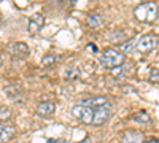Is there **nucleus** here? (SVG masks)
Instances as JSON below:
<instances>
[{
    "label": "nucleus",
    "instance_id": "f257e3e1",
    "mask_svg": "<svg viewBox=\"0 0 159 143\" xmlns=\"http://www.w3.org/2000/svg\"><path fill=\"white\" fill-rule=\"evenodd\" d=\"M135 19L140 22H153L157 16V5L154 2H147V3H140L134 10Z\"/></svg>",
    "mask_w": 159,
    "mask_h": 143
},
{
    "label": "nucleus",
    "instance_id": "f03ea898",
    "mask_svg": "<svg viewBox=\"0 0 159 143\" xmlns=\"http://www.w3.org/2000/svg\"><path fill=\"white\" fill-rule=\"evenodd\" d=\"M100 64L105 69H115L118 65H121V64H124V54L119 53V51L115 49V48H108L102 53Z\"/></svg>",
    "mask_w": 159,
    "mask_h": 143
},
{
    "label": "nucleus",
    "instance_id": "7ed1b4c3",
    "mask_svg": "<svg viewBox=\"0 0 159 143\" xmlns=\"http://www.w3.org/2000/svg\"><path fill=\"white\" fill-rule=\"evenodd\" d=\"M72 114L78 121H81L84 124H92V119H94V110L81 105V103H78V105H75L72 108Z\"/></svg>",
    "mask_w": 159,
    "mask_h": 143
},
{
    "label": "nucleus",
    "instance_id": "20e7f679",
    "mask_svg": "<svg viewBox=\"0 0 159 143\" xmlns=\"http://www.w3.org/2000/svg\"><path fill=\"white\" fill-rule=\"evenodd\" d=\"M156 46H157V38L154 35H143V37H139L135 51H139L142 54H148Z\"/></svg>",
    "mask_w": 159,
    "mask_h": 143
},
{
    "label": "nucleus",
    "instance_id": "39448f33",
    "mask_svg": "<svg viewBox=\"0 0 159 143\" xmlns=\"http://www.w3.org/2000/svg\"><path fill=\"white\" fill-rule=\"evenodd\" d=\"M7 53L10 56H13V57H16V59H25L29 56L30 49H29L27 45L22 43V42H15V43H10L7 46Z\"/></svg>",
    "mask_w": 159,
    "mask_h": 143
},
{
    "label": "nucleus",
    "instance_id": "423d86ee",
    "mask_svg": "<svg viewBox=\"0 0 159 143\" xmlns=\"http://www.w3.org/2000/svg\"><path fill=\"white\" fill-rule=\"evenodd\" d=\"M111 103H108L107 107H100V108H96L94 110V119H92V124L94 126H102L105 124L108 119H110V116H111Z\"/></svg>",
    "mask_w": 159,
    "mask_h": 143
},
{
    "label": "nucleus",
    "instance_id": "0eeeda50",
    "mask_svg": "<svg viewBox=\"0 0 159 143\" xmlns=\"http://www.w3.org/2000/svg\"><path fill=\"white\" fill-rule=\"evenodd\" d=\"M43 25H45V16L40 15V13H35V15H32L30 19H29L27 30H29L30 35H35V34H38L40 30L43 29Z\"/></svg>",
    "mask_w": 159,
    "mask_h": 143
},
{
    "label": "nucleus",
    "instance_id": "6e6552de",
    "mask_svg": "<svg viewBox=\"0 0 159 143\" xmlns=\"http://www.w3.org/2000/svg\"><path fill=\"white\" fill-rule=\"evenodd\" d=\"M56 111V105L52 102H40L37 107V114L42 118H49V116Z\"/></svg>",
    "mask_w": 159,
    "mask_h": 143
},
{
    "label": "nucleus",
    "instance_id": "1a4fd4ad",
    "mask_svg": "<svg viewBox=\"0 0 159 143\" xmlns=\"http://www.w3.org/2000/svg\"><path fill=\"white\" fill-rule=\"evenodd\" d=\"M123 143H145V135L140 131H127L123 135Z\"/></svg>",
    "mask_w": 159,
    "mask_h": 143
},
{
    "label": "nucleus",
    "instance_id": "9d476101",
    "mask_svg": "<svg viewBox=\"0 0 159 143\" xmlns=\"http://www.w3.org/2000/svg\"><path fill=\"white\" fill-rule=\"evenodd\" d=\"M108 103H110V102L105 99V97H91V99H88V100H83L81 105L96 110V108H100V107H107Z\"/></svg>",
    "mask_w": 159,
    "mask_h": 143
},
{
    "label": "nucleus",
    "instance_id": "9b49d317",
    "mask_svg": "<svg viewBox=\"0 0 159 143\" xmlns=\"http://www.w3.org/2000/svg\"><path fill=\"white\" fill-rule=\"evenodd\" d=\"M88 24H89L91 29H99L103 25V16L99 15V13H92L88 18Z\"/></svg>",
    "mask_w": 159,
    "mask_h": 143
},
{
    "label": "nucleus",
    "instance_id": "f8f14e48",
    "mask_svg": "<svg viewBox=\"0 0 159 143\" xmlns=\"http://www.w3.org/2000/svg\"><path fill=\"white\" fill-rule=\"evenodd\" d=\"M13 134H15V129H13L11 126H3V124H0V143H7Z\"/></svg>",
    "mask_w": 159,
    "mask_h": 143
},
{
    "label": "nucleus",
    "instance_id": "ddd939ff",
    "mask_svg": "<svg viewBox=\"0 0 159 143\" xmlns=\"http://www.w3.org/2000/svg\"><path fill=\"white\" fill-rule=\"evenodd\" d=\"M130 70V64H121L115 69H111V75L116 78V80H121V78Z\"/></svg>",
    "mask_w": 159,
    "mask_h": 143
},
{
    "label": "nucleus",
    "instance_id": "4468645a",
    "mask_svg": "<svg viewBox=\"0 0 159 143\" xmlns=\"http://www.w3.org/2000/svg\"><path fill=\"white\" fill-rule=\"evenodd\" d=\"M132 119H134L135 123H140V124H150L151 123V118L148 116V113H145V111L135 113L134 116H132Z\"/></svg>",
    "mask_w": 159,
    "mask_h": 143
},
{
    "label": "nucleus",
    "instance_id": "2eb2a0df",
    "mask_svg": "<svg viewBox=\"0 0 159 143\" xmlns=\"http://www.w3.org/2000/svg\"><path fill=\"white\" fill-rule=\"evenodd\" d=\"M137 42H139V38H130V40H127L126 43L121 45V51L123 53H132L137 46Z\"/></svg>",
    "mask_w": 159,
    "mask_h": 143
},
{
    "label": "nucleus",
    "instance_id": "dca6fc26",
    "mask_svg": "<svg viewBox=\"0 0 159 143\" xmlns=\"http://www.w3.org/2000/svg\"><path fill=\"white\" fill-rule=\"evenodd\" d=\"M5 94H7L10 99H16L18 96L22 94V91H21L19 86H7V87H5Z\"/></svg>",
    "mask_w": 159,
    "mask_h": 143
},
{
    "label": "nucleus",
    "instance_id": "f3484780",
    "mask_svg": "<svg viewBox=\"0 0 159 143\" xmlns=\"http://www.w3.org/2000/svg\"><path fill=\"white\" fill-rule=\"evenodd\" d=\"M59 60V56H56L54 53H49L46 54L43 59H42V65L43 67H48V65H54V64Z\"/></svg>",
    "mask_w": 159,
    "mask_h": 143
},
{
    "label": "nucleus",
    "instance_id": "a211bd4d",
    "mask_svg": "<svg viewBox=\"0 0 159 143\" xmlns=\"http://www.w3.org/2000/svg\"><path fill=\"white\" fill-rule=\"evenodd\" d=\"M78 73H80V70H78V67H75V65H69L67 69L64 70V76L67 78V80H73V78L78 76Z\"/></svg>",
    "mask_w": 159,
    "mask_h": 143
},
{
    "label": "nucleus",
    "instance_id": "6ab92c4d",
    "mask_svg": "<svg viewBox=\"0 0 159 143\" xmlns=\"http://www.w3.org/2000/svg\"><path fill=\"white\" fill-rule=\"evenodd\" d=\"M150 80L154 83H159V69H151L150 72Z\"/></svg>",
    "mask_w": 159,
    "mask_h": 143
},
{
    "label": "nucleus",
    "instance_id": "aec40b11",
    "mask_svg": "<svg viewBox=\"0 0 159 143\" xmlns=\"http://www.w3.org/2000/svg\"><path fill=\"white\" fill-rule=\"evenodd\" d=\"M10 116H11V113H10L8 108L0 110V121H7V119H10Z\"/></svg>",
    "mask_w": 159,
    "mask_h": 143
},
{
    "label": "nucleus",
    "instance_id": "412c9836",
    "mask_svg": "<svg viewBox=\"0 0 159 143\" xmlns=\"http://www.w3.org/2000/svg\"><path fill=\"white\" fill-rule=\"evenodd\" d=\"M145 143H159L157 138H148V140H145Z\"/></svg>",
    "mask_w": 159,
    "mask_h": 143
},
{
    "label": "nucleus",
    "instance_id": "4be33fe9",
    "mask_svg": "<svg viewBox=\"0 0 159 143\" xmlns=\"http://www.w3.org/2000/svg\"><path fill=\"white\" fill-rule=\"evenodd\" d=\"M76 143H92V140H91L89 137H86V138H83L81 141H76Z\"/></svg>",
    "mask_w": 159,
    "mask_h": 143
},
{
    "label": "nucleus",
    "instance_id": "5701e85b",
    "mask_svg": "<svg viewBox=\"0 0 159 143\" xmlns=\"http://www.w3.org/2000/svg\"><path fill=\"white\" fill-rule=\"evenodd\" d=\"M48 143H62L61 140H48Z\"/></svg>",
    "mask_w": 159,
    "mask_h": 143
},
{
    "label": "nucleus",
    "instance_id": "b1692460",
    "mask_svg": "<svg viewBox=\"0 0 159 143\" xmlns=\"http://www.w3.org/2000/svg\"><path fill=\"white\" fill-rule=\"evenodd\" d=\"M2 64H3V60H2V57H0V69H2Z\"/></svg>",
    "mask_w": 159,
    "mask_h": 143
},
{
    "label": "nucleus",
    "instance_id": "393cba45",
    "mask_svg": "<svg viewBox=\"0 0 159 143\" xmlns=\"http://www.w3.org/2000/svg\"><path fill=\"white\" fill-rule=\"evenodd\" d=\"M0 22H2V15H0Z\"/></svg>",
    "mask_w": 159,
    "mask_h": 143
}]
</instances>
